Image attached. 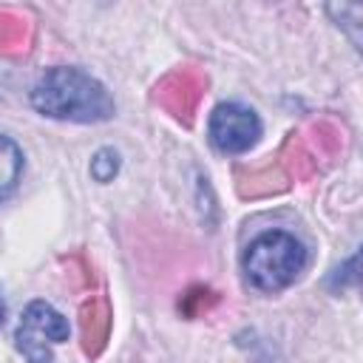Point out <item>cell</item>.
Returning a JSON list of instances; mask_svg holds the SVG:
<instances>
[{"mask_svg":"<svg viewBox=\"0 0 363 363\" xmlns=\"http://www.w3.org/2000/svg\"><path fill=\"white\" fill-rule=\"evenodd\" d=\"M31 105L51 119L105 122L113 116V99L105 85L82 68H48L31 88Z\"/></svg>","mask_w":363,"mask_h":363,"instance_id":"cell-1","label":"cell"},{"mask_svg":"<svg viewBox=\"0 0 363 363\" xmlns=\"http://www.w3.org/2000/svg\"><path fill=\"white\" fill-rule=\"evenodd\" d=\"M241 267L247 281L261 292L286 289L306 267V247L286 230H267L255 235L244 255Z\"/></svg>","mask_w":363,"mask_h":363,"instance_id":"cell-2","label":"cell"},{"mask_svg":"<svg viewBox=\"0 0 363 363\" xmlns=\"http://www.w3.org/2000/svg\"><path fill=\"white\" fill-rule=\"evenodd\" d=\"M71 326L62 312L45 301H31L17 326V352L28 363H51V346L68 340Z\"/></svg>","mask_w":363,"mask_h":363,"instance_id":"cell-3","label":"cell"},{"mask_svg":"<svg viewBox=\"0 0 363 363\" xmlns=\"http://www.w3.org/2000/svg\"><path fill=\"white\" fill-rule=\"evenodd\" d=\"M207 133L216 150L221 153H244L261 136V119L252 108L241 102H221L213 108L207 119Z\"/></svg>","mask_w":363,"mask_h":363,"instance_id":"cell-4","label":"cell"},{"mask_svg":"<svg viewBox=\"0 0 363 363\" xmlns=\"http://www.w3.org/2000/svg\"><path fill=\"white\" fill-rule=\"evenodd\" d=\"M23 176V150L17 147L14 139L0 133V201L9 199Z\"/></svg>","mask_w":363,"mask_h":363,"instance_id":"cell-5","label":"cell"},{"mask_svg":"<svg viewBox=\"0 0 363 363\" xmlns=\"http://www.w3.org/2000/svg\"><path fill=\"white\" fill-rule=\"evenodd\" d=\"M116 167H119V162H116V153L111 147H102L91 162V173L96 182H111L116 176Z\"/></svg>","mask_w":363,"mask_h":363,"instance_id":"cell-6","label":"cell"},{"mask_svg":"<svg viewBox=\"0 0 363 363\" xmlns=\"http://www.w3.org/2000/svg\"><path fill=\"white\" fill-rule=\"evenodd\" d=\"M3 320H6V303L0 301V326H3Z\"/></svg>","mask_w":363,"mask_h":363,"instance_id":"cell-7","label":"cell"}]
</instances>
